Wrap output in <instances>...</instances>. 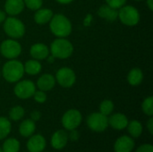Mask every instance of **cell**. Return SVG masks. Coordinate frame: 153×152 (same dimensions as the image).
<instances>
[{"label":"cell","mask_w":153,"mask_h":152,"mask_svg":"<svg viewBox=\"0 0 153 152\" xmlns=\"http://www.w3.org/2000/svg\"><path fill=\"white\" fill-rule=\"evenodd\" d=\"M51 32L57 38H66L72 32V22L64 14H54L49 22Z\"/></svg>","instance_id":"1"},{"label":"cell","mask_w":153,"mask_h":152,"mask_svg":"<svg viewBox=\"0 0 153 152\" xmlns=\"http://www.w3.org/2000/svg\"><path fill=\"white\" fill-rule=\"evenodd\" d=\"M1 73L7 82H17L22 78L24 74L23 64L19 60L10 59L3 65Z\"/></svg>","instance_id":"2"},{"label":"cell","mask_w":153,"mask_h":152,"mask_svg":"<svg viewBox=\"0 0 153 152\" xmlns=\"http://www.w3.org/2000/svg\"><path fill=\"white\" fill-rule=\"evenodd\" d=\"M49 52L55 58L66 59L73 55L74 46L67 39L57 38L51 43Z\"/></svg>","instance_id":"3"},{"label":"cell","mask_w":153,"mask_h":152,"mask_svg":"<svg viewBox=\"0 0 153 152\" xmlns=\"http://www.w3.org/2000/svg\"><path fill=\"white\" fill-rule=\"evenodd\" d=\"M4 30L11 39H21L25 34V26L20 19L9 16L4 21Z\"/></svg>","instance_id":"4"},{"label":"cell","mask_w":153,"mask_h":152,"mask_svg":"<svg viewBox=\"0 0 153 152\" xmlns=\"http://www.w3.org/2000/svg\"><path fill=\"white\" fill-rule=\"evenodd\" d=\"M118 18L126 26H135L139 23L141 16L139 11L133 5H124L118 9Z\"/></svg>","instance_id":"5"},{"label":"cell","mask_w":153,"mask_h":152,"mask_svg":"<svg viewBox=\"0 0 153 152\" xmlns=\"http://www.w3.org/2000/svg\"><path fill=\"white\" fill-rule=\"evenodd\" d=\"M0 53L8 60L15 59L22 53V46L14 39H8L1 43Z\"/></svg>","instance_id":"6"},{"label":"cell","mask_w":153,"mask_h":152,"mask_svg":"<svg viewBox=\"0 0 153 152\" xmlns=\"http://www.w3.org/2000/svg\"><path fill=\"white\" fill-rule=\"evenodd\" d=\"M87 125L88 127L96 133L104 132L108 127V117L100 112L91 113L87 117Z\"/></svg>","instance_id":"7"},{"label":"cell","mask_w":153,"mask_h":152,"mask_svg":"<svg viewBox=\"0 0 153 152\" xmlns=\"http://www.w3.org/2000/svg\"><path fill=\"white\" fill-rule=\"evenodd\" d=\"M35 91L36 85L30 80H20L13 88L14 95L21 99H28L31 98Z\"/></svg>","instance_id":"8"},{"label":"cell","mask_w":153,"mask_h":152,"mask_svg":"<svg viewBox=\"0 0 153 152\" xmlns=\"http://www.w3.org/2000/svg\"><path fill=\"white\" fill-rule=\"evenodd\" d=\"M82 120L81 112L77 109L72 108L67 110L62 116V125L67 131L77 129Z\"/></svg>","instance_id":"9"},{"label":"cell","mask_w":153,"mask_h":152,"mask_svg":"<svg viewBox=\"0 0 153 152\" xmlns=\"http://www.w3.org/2000/svg\"><path fill=\"white\" fill-rule=\"evenodd\" d=\"M55 79L61 87L71 88L76 82V75L73 69L69 67H62L57 70Z\"/></svg>","instance_id":"10"},{"label":"cell","mask_w":153,"mask_h":152,"mask_svg":"<svg viewBox=\"0 0 153 152\" xmlns=\"http://www.w3.org/2000/svg\"><path fill=\"white\" fill-rule=\"evenodd\" d=\"M135 143L132 137L123 135L119 137L114 143L115 152H132L134 149Z\"/></svg>","instance_id":"11"},{"label":"cell","mask_w":153,"mask_h":152,"mask_svg":"<svg viewBox=\"0 0 153 152\" xmlns=\"http://www.w3.org/2000/svg\"><path fill=\"white\" fill-rule=\"evenodd\" d=\"M47 145L45 138L41 134H32L27 142L29 152H42Z\"/></svg>","instance_id":"12"},{"label":"cell","mask_w":153,"mask_h":152,"mask_svg":"<svg viewBox=\"0 0 153 152\" xmlns=\"http://www.w3.org/2000/svg\"><path fill=\"white\" fill-rule=\"evenodd\" d=\"M68 140V134L65 130H57L51 136L50 143L55 150L59 151L63 150L66 146Z\"/></svg>","instance_id":"13"},{"label":"cell","mask_w":153,"mask_h":152,"mask_svg":"<svg viewBox=\"0 0 153 152\" xmlns=\"http://www.w3.org/2000/svg\"><path fill=\"white\" fill-rule=\"evenodd\" d=\"M30 55L33 59L36 60H44L50 55L49 48L43 43H35L30 48Z\"/></svg>","instance_id":"14"},{"label":"cell","mask_w":153,"mask_h":152,"mask_svg":"<svg viewBox=\"0 0 153 152\" xmlns=\"http://www.w3.org/2000/svg\"><path fill=\"white\" fill-rule=\"evenodd\" d=\"M128 118L126 115L122 113H116L110 116L108 118V125H110L113 129L121 131L126 128L128 125Z\"/></svg>","instance_id":"15"},{"label":"cell","mask_w":153,"mask_h":152,"mask_svg":"<svg viewBox=\"0 0 153 152\" xmlns=\"http://www.w3.org/2000/svg\"><path fill=\"white\" fill-rule=\"evenodd\" d=\"M23 0H6L4 3V12L10 16L20 14L24 9Z\"/></svg>","instance_id":"16"},{"label":"cell","mask_w":153,"mask_h":152,"mask_svg":"<svg viewBox=\"0 0 153 152\" xmlns=\"http://www.w3.org/2000/svg\"><path fill=\"white\" fill-rule=\"evenodd\" d=\"M56 84V79L55 76H53L50 73H44L42 74L37 81V87L39 90L43 91H48L51 90Z\"/></svg>","instance_id":"17"},{"label":"cell","mask_w":153,"mask_h":152,"mask_svg":"<svg viewBox=\"0 0 153 152\" xmlns=\"http://www.w3.org/2000/svg\"><path fill=\"white\" fill-rule=\"evenodd\" d=\"M98 15L108 22H115L118 18V10L112 8L108 4H103L99 8Z\"/></svg>","instance_id":"18"},{"label":"cell","mask_w":153,"mask_h":152,"mask_svg":"<svg viewBox=\"0 0 153 152\" xmlns=\"http://www.w3.org/2000/svg\"><path fill=\"white\" fill-rule=\"evenodd\" d=\"M53 11L48 8H39L36 11L34 14V21L37 24L44 25L50 22L53 17Z\"/></svg>","instance_id":"19"},{"label":"cell","mask_w":153,"mask_h":152,"mask_svg":"<svg viewBox=\"0 0 153 152\" xmlns=\"http://www.w3.org/2000/svg\"><path fill=\"white\" fill-rule=\"evenodd\" d=\"M36 131V124L31 119L23 120L19 126V133L22 137H30Z\"/></svg>","instance_id":"20"},{"label":"cell","mask_w":153,"mask_h":152,"mask_svg":"<svg viewBox=\"0 0 153 152\" xmlns=\"http://www.w3.org/2000/svg\"><path fill=\"white\" fill-rule=\"evenodd\" d=\"M24 73H28L29 75H37L41 72L42 65L39 60L36 59H30L24 65Z\"/></svg>","instance_id":"21"},{"label":"cell","mask_w":153,"mask_h":152,"mask_svg":"<svg viewBox=\"0 0 153 152\" xmlns=\"http://www.w3.org/2000/svg\"><path fill=\"white\" fill-rule=\"evenodd\" d=\"M143 80V73L140 68H133L127 75V82L132 86H137Z\"/></svg>","instance_id":"22"},{"label":"cell","mask_w":153,"mask_h":152,"mask_svg":"<svg viewBox=\"0 0 153 152\" xmlns=\"http://www.w3.org/2000/svg\"><path fill=\"white\" fill-rule=\"evenodd\" d=\"M127 130L130 135L133 138H139L143 133V125L141 122L137 120H132L131 122H128L127 125Z\"/></svg>","instance_id":"23"},{"label":"cell","mask_w":153,"mask_h":152,"mask_svg":"<svg viewBox=\"0 0 153 152\" xmlns=\"http://www.w3.org/2000/svg\"><path fill=\"white\" fill-rule=\"evenodd\" d=\"M20 148H21V144L17 139L8 138L4 142L1 149L3 152H19Z\"/></svg>","instance_id":"24"},{"label":"cell","mask_w":153,"mask_h":152,"mask_svg":"<svg viewBox=\"0 0 153 152\" xmlns=\"http://www.w3.org/2000/svg\"><path fill=\"white\" fill-rule=\"evenodd\" d=\"M12 130V125L8 118L0 116V141L5 139Z\"/></svg>","instance_id":"25"},{"label":"cell","mask_w":153,"mask_h":152,"mask_svg":"<svg viewBox=\"0 0 153 152\" xmlns=\"http://www.w3.org/2000/svg\"><path fill=\"white\" fill-rule=\"evenodd\" d=\"M25 111L22 106H14L9 111V118L13 121H19L24 116Z\"/></svg>","instance_id":"26"},{"label":"cell","mask_w":153,"mask_h":152,"mask_svg":"<svg viewBox=\"0 0 153 152\" xmlns=\"http://www.w3.org/2000/svg\"><path fill=\"white\" fill-rule=\"evenodd\" d=\"M114 110V103L110 99L103 100L100 105V112L105 116H109Z\"/></svg>","instance_id":"27"},{"label":"cell","mask_w":153,"mask_h":152,"mask_svg":"<svg viewBox=\"0 0 153 152\" xmlns=\"http://www.w3.org/2000/svg\"><path fill=\"white\" fill-rule=\"evenodd\" d=\"M142 109L143 113L148 116H153V98L152 96H150L146 98L142 104Z\"/></svg>","instance_id":"28"},{"label":"cell","mask_w":153,"mask_h":152,"mask_svg":"<svg viewBox=\"0 0 153 152\" xmlns=\"http://www.w3.org/2000/svg\"><path fill=\"white\" fill-rule=\"evenodd\" d=\"M23 2L24 5L31 11H37L43 4V0H23Z\"/></svg>","instance_id":"29"},{"label":"cell","mask_w":153,"mask_h":152,"mask_svg":"<svg viewBox=\"0 0 153 152\" xmlns=\"http://www.w3.org/2000/svg\"><path fill=\"white\" fill-rule=\"evenodd\" d=\"M33 99L36 102L38 103H44L46 102L47 100V94H46V91H43V90H36L33 94Z\"/></svg>","instance_id":"30"},{"label":"cell","mask_w":153,"mask_h":152,"mask_svg":"<svg viewBox=\"0 0 153 152\" xmlns=\"http://www.w3.org/2000/svg\"><path fill=\"white\" fill-rule=\"evenodd\" d=\"M106 1V4L109 5L112 8H115L117 10H118L119 8H121L122 6H124L126 3L127 0H105Z\"/></svg>","instance_id":"31"},{"label":"cell","mask_w":153,"mask_h":152,"mask_svg":"<svg viewBox=\"0 0 153 152\" xmlns=\"http://www.w3.org/2000/svg\"><path fill=\"white\" fill-rule=\"evenodd\" d=\"M135 152H153V146L149 143L143 144L136 150Z\"/></svg>","instance_id":"32"},{"label":"cell","mask_w":153,"mask_h":152,"mask_svg":"<svg viewBox=\"0 0 153 152\" xmlns=\"http://www.w3.org/2000/svg\"><path fill=\"white\" fill-rule=\"evenodd\" d=\"M79 138H80V134L76 129L70 131V133L68 134V139H70L72 142H77L79 140Z\"/></svg>","instance_id":"33"},{"label":"cell","mask_w":153,"mask_h":152,"mask_svg":"<svg viewBox=\"0 0 153 152\" xmlns=\"http://www.w3.org/2000/svg\"><path fill=\"white\" fill-rule=\"evenodd\" d=\"M41 118V113L38 110H34L30 113V119L34 122L39 121Z\"/></svg>","instance_id":"34"},{"label":"cell","mask_w":153,"mask_h":152,"mask_svg":"<svg viewBox=\"0 0 153 152\" xmlns=\"http://www.w3.org/2000/svg\"><path fill=\"white\" fill-rule=\"evenodd\" d=\"M92 20H93V17H92V15L91 14V13H89V14H87L86 15V17L84 18V20H83V25L84 26H90L91 24V22H92Z\"/></svg>","instance_id":"35"},{"label":"cell","mask_w":153,"mask_h":152,"mask_svg":"<svg viewBox=\"0 0 153 152\" xmlns=\"http://www.w3.org/2000/svg\"><path fill=\"white\" fill-rule=\"evenodd\" d=\"M147 128H148V131L151 134L153 133V118L152 116H150L148 122H147Z\"/></svg>","instance_id":"36"},{"label":"cell","mask_w":153,"mask_h":152,"mask_svg":"<svg viewBox=\"0 0 153 152\" xmlns=\"http://www.w3.org/2000/svg\"><path fill=\"white\" fill-rule=\"evenodd\" d=\"M5 18H6V13H5V12L0 10V23L4 22V21L5 20Z\"/></svg>","instance_id":"37"},{"label":"cell","mask_w":153,"mask_h":152,"mask_svg":"<svg viewBox=\"0 0 153 152\" xmlns=\"http://www.w3.org/2000/svg\"><path fill=\"white\" fill-rule=\"evenodd\" d=\"M56 1L59 4H68L72 3L74 0H56Z\"/></svg>","instance_id":"38"},{"label":"cell","mask_w":153,"mask_h":152,"mask_svg":"<svg viewBox=\"0 0 153 152\" xmlns=\"http://www.w3.org/2000/svg\"><path fill=\"white\" fill-rule=\"evenodd\" d=\"M146 4L148 5V8L152 11L153 10V0H146Z\"/></svg>","instance_id":"39"},{"label":"cell","mask_w":153,"mask_h":152,"mask_svg":"<svg viewBox=\"0 0 153 152\" xmlns=\"http://www.w3.org/2000/svg\"><path fill=\"white\" fill-rule=\"evenodd\" d=\"M47 60H48V63H53V62L55 61V57H54L52 55H51V56L49 55V56L47 57Z\"/></svg>","instance_id":"40"},{"label":"cell","mask_w":153,"mask_h":152,"mask_svg":"<svg viewBox=\"0 0 153 152\" xmlns=\"http://www.w3.org/2000/svg\"><path fill=\"white\" fill-rule=\"evenodd\" d=\"M134 1H143V0H134Z\"/></svg>","instance_id":"41"},{"label":"cell","mask_w":153,"mask_h":152,"mask_svg":"<svg viewBox=\"0 0 153 152\" xmlns=\"http://www.w3.org/2000/svg\"><path fill=\"white\" fill-rule=\"evenodd\" d=\"M0 152H3L2 151V149H1V148H0Z\"/></svg>","instance_id":"42"},{"label":"cell","mask_w":153,"mask_h":152,"mask_svg":"<svg viewBox=\"0 0 153 152\" xmlns=\"http://www.w3.org/2000/svg\"><path fill=\"white\" fill-rule=\"evenodd\" d=\"M0 77H1V71H0Z\"/></svg>","instance_id":"43"}]
</instances>
